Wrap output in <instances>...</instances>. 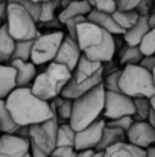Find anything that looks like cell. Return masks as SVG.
I'll list each match as a JSON object with an SVG mask.
<instances>
[{"mask_svg":"<svg viewBox=\"0 0 155 157\" xmlns=\"http://www.w3.org/2000/svg\"><path fill=\"white\" fill-rule=\"evenodd\" d=\"M5 101L18 127L41 124L55 116L50 102L35 96L31 87H17Z\"/></svg>","mask_w":155,"mask_h":157,"instance_id":"6da1fadb","label":"cell"},{"mask_svg":"<svg viewBox=\"0 0 155 157\" xmlns=\"http://www.w3.org/2000/svg\"><path fill=\"white\" fill-rule=\"evenodd\" d=\"M76 41L82 53L93 61L98 63H109L114 59L117 46H116V35L103 31L98 25L85 20L78 26Z\"/></svg>","mask_w":155,"mask_h":157,"instance_id":"7a4b0ae2","label":"cell"},{"mask_svg":"<svg viewBox=\"0 0 155 157\" xmlns=\"http://www.w3.org/2000/svg\"><path fill=\"white\" fill-rule=\"evenodd\" d=\"M103 82V64L88 59L84 53L72 73L70 81L61 92L62 98L67 99H78L79 96L85 95L87 92L93 90L99 84Z\"/></svg>","mask_w":155,"mask_h":157,"instance_id":"3957f363","label":"cell"},{"mask_svg":"<svg viewBox=\"0 0 155 157\" xmlns=\"http://www.w3.org/2000/svg\"><path fill=\"white\" fill-rule=\"evenodd\" d=\"M105 107V87L99 84L93 90L79 96L73 101V111L70 117V125L75 131H81L94 121L99 119Z\"/></svg>","mask_w":155,"mask_h":157,"instance_id":"277c9868","label":"cell"},{"mask_svg":"<svg viewBox=\"0 0 155 157\" xmlns=\"http://www.w3.org/2000/svg\"><path fill=\"white\" fill-rule=\"evenodd\" d=\"M70 78L72 72L67 67L58 63H50L47 64L46 70L37 75L34 84L31 86V90L40 99L50 102L55 98L61 96V92L70 81Z\"/></svg>","mask_w":155,"mask_h":157,"instance_id":"5b68a950","label":"cell"},{"mask_svg":"<svg viewBox=\"0 0 155 157\" xmlns=\"http://www.w3.org/2000/svg\"><path fill=\"white\" fill-rule=\"evenodd\" d=\"M120 92L129 98H152L155 96V86L152 73L142 66H125L119 79Z\"/></svg>","mask_w":155,"mask_h":157,"instance_id":"8992f818","label":"cell"},{"mask_svg":"<svg viewBox=\"0 0 155 157\" xmlns=\"http://www.w3.org/2000/svg\"><path fill=\"white\" fill-rule=\"evenodd\" d=\"M6 28L9 35L15 41H28L35 40L40 35L38 23L34 17L18 3L8 2V17H6Z\"/></svg>","mask_w":155,"mask_h":157,"instance_id":"52a82bcc","label":"cell"},{"mask_svg":"<svg viewBox=\"0 0 155 157\" xmlns=\"http://www.w3.org/2000/svg\"><path fill=\"white\" fill-rule=\"evenodd\" d=\"M64 37H65V34L62 31L40 34L34 40L31 61L35 66H43V64L53 63L56 53L59 51V46H61V43L64 40Z\"/></svg>","mask_w":155,"mask_h":157,"instance_id":"ba28073f","label":"cell"},{"mask_svg":"<svg viewBox=\"0 0 155 157\" xmlns=\"http://www.w3.org/2000/svg\"><path fill=\"white\" fill-rule=\"evenodd\" d=\"M58 117L53 116L49 121L41 124H34L29 127V144L31 147L52 156L56 148V134H58Z\"/></svg>","mask_w":155,"mask_h":157,"instance_id":"9c48e42d","label":"cell"},{"mask_svg":"<svg viewBox=\"0 0 155 157\" xmlns=\"http://www.w3.org/2000/svg\"><path fill=\"white\" fill-rule=\"evenodd\" d=\"M134 114H135V105L132 98L126 96L125 93L105 92L103 116L106 121L119 119L123 116H134Z\"/></svg>","mask_w":155,"mask_h":157,"instance_id":"30bf717a","label":"cell"},{"mask_svg":"<svg viewBox=\"0 0 155 157\" xmlns=\"http://www.w3.org/2000/svg\"><path fill=\"white\" fill-rule=\"evenodd\" d=\"M106 122L103 119H98L88 127H85L81 131H76V139H75V150L79 151H87V150H96L101 139H102L103 130H105Z\"/></svg>","mask_w":155,"mask_h":157,"instance_id":"8fae6325","label":"cell"},{"mask_svg":"<svg viewBox=\"0 0 155 157\" xmlns=\"http://www.w3.org/2000/svg\"><path fill=\"white\" fill-rule=\"evenodd\" d=\"M126 139L129 144L148 150L155 144V128L148 121H134L131 128L126 131Z\"/></svg>","mask_w":155,"mask_h":157,"instance_id":"7c38bea8","label":"cell"},{"mask_svg":"<svg viewBox=\"0 0 155 157\" xmlns=\"http://www.w3.org/2000/svg\"><path fill=\"white\" fill-rule=\"evenodd\" d=\"M81 56H82V51L79 49L78 41H76L75 38H72L70 35L65 34V37H64L61 46H59V51L56 53L53 63H58V64L67 67V69L73 73V70L76 69V66H78V63H79V59H81Z\"/></svg>","mask_w":155,"mask_h":157,"instance_id":"4fadbf2b","label":"cell"},{"mask_svg":"<svg viewBox=\"0 0 155 157\" xmlns=\"http://www.w3.org/2000/svg\"><path fill=\"white\" fill-rule=\"evenodd\" d=\"M0 157H31V144L17 134L0 136Z\"/></svg>","mask_w":155,"mask_h":157,"instance_id":"5bb4252c","label":"cell"},{"mask_svg":"<svg viewBox=\"0 0 155 157\" xmlns=\"http://www.w3.org/2000/svg\"><path fill=\"white\" fill-rule=\"evenodd\" d=\"M15 70V81L17 87H31L37 78V66L32 61H21V59H11L8 63Z\"/></svg>","mask_w":155,"mask_h":157,"instance_id":"9a60e30c","label":"cell"},{"mask_svg":"<svg viewBox=\"0 0 155 157\" xmlns=\"http://www.w3.org/2000/svg\"><path fill=\"white\" fill-rule=\"evenodd\" d=\"M87 20L98 25L99 28H102L103 31L116 35V37H123L125 35V29H122L117 21L114 20L113 14H106V12H99V11H94L91 9V12L87 15Z\"/></svg>","mask_w":155,"mask_h":157,"instance_id":"2e32d148","label":"cell"},{"mask_svg":"<svg viewBox=\"0 0 155 157\" xmlns=\"http://www.w3.org/2000/svg\"><path fill=\"white\" fill-rule=\"evenodd\" d=\"M149 29H151L149 17H140V20L137 21V25L132 26L131 29H128L122 38H123L125 44L140 46V43L143 41V38H145V35L149 32Z\"/></svg>","mask_w":155,"mask_h":157,"instance_id":"e0dca14e","label":"cell"},{"mask_svg":"<svg viewBox=\"0 0 155 157\" xmlns=\"http://www.w3.org/2000/svg\"><path fill=\"white\" fill-rule=\"evenodd\" d=\"M90 12H91V6L88 5L87 0H72L70 5L61 9V12L58 14V18L64 25L67 20L73 17H87Z\"/></svg>","mask_w":155,"mask_h":157,"instance_id":"ac0fdd59","label":"cell"},{"mask_svg":"<svg viewBox=\"0 0 155 157\" xmlns=\"http://www.w3.org/2000/svg\"><path fill=\"white\" fill-rule=\"evenodd\" d=\"M17 89L15 70L9 64H0V99H6Z\"/></svg>","mask_w":155,"mask_h":157,"instance_id":"d6986e66","label":"cell"},{"mask_svg":"<svg viewBox=\"0 0 155 157\" xmlns=\"http://www.w3.org/2000/svg\"><path fill=\"white\" fill-rule=\"evenodd\" d=\"M105 157H146V150L138 148L129 142H120L109 147L105 151Z\"/></svg>","mask_w":155,"mask_h":157,"instance_id":"ffe728a7","label":"cell"},{"mask_svg":"<svg viewBox=\"0 0 155 157\" xmlns=\"http://www.w3.org/2000/svg\"><path fill=\"white\" fill-rule=\"evenodd\" d=\"M120 142H128L126 133L123 130H119V128H113V127H106L105 125L102 139H101V142H99V145H98V148L94 151H106L109 147H113L116 144H120Z\"/></svg>","mask_w":155,"mask_h":157,"instance_id":"44dd1931","label":"cell"},{"mask_svg":"<svg viewBox=\"0 0 155 157\" xmlns=\"http://www.w3.org/2000/svg\"><path fill=\"white\" fill-rule=\"evenodd\" d=\"M15 51V40L9 35L6 23L0 26V64H8Z\"/></svg>","mask_w":155,"mask_h":157,"instance_id":"7402d4cb","label":"cell"},{"mask_svg":"<svg viewBox=\"0 0 155 157\" xmlns=\"http://www.w3.org/2000/svg\"><path fill=\"white\" fill-rule=\"evenodd\" d=\"M117 56H119V64L122 66H138L145 58L138 46H129V44L120 48V51H117Z\"/></svg>","mask_w":155,"mask_h":157,"instance_id":"603a6c76","label":"cell"},{"mask_svg":"<svg viewBox=\"0 0 155 157\" xmlns=\"http://www.w3.org/2000/svg\"><path fill=\"white\" fill-rule=\"evenodd\" d=\"M18 125L15 124L5 99H0V133L3 134H15Z\"/></svg>","mask_w":155,"mask_h":157,"instance_id":"cb8c5ba5","label":"cell"},{"mask_svg":"<svg viewBox=\"0 0 155 157\" xmlns=\"http://www.w3.org/2000/svg\"><path fill=\"white\" fill-rule=\"evenodd\" d=\"M50 107L55 113V116L61 121H68L72 117V111H73V99H67L62 96L55 98L53 101H50Z\"/></svg>","mask_w":155,"mask_h":157,"instance_id":"d4e9b609","label":"cell"},{"mask_svg":"<svg viewBox=\"0 0 155 157\" xmlns=\"http://www.w3.org/2000/svg\"><path fill=\"white\" fill-rule=\"evenodd\" d=\"M75 139H76V131L72 128L70 122L59 124L58 134H56V148H59V147L75 148Z\"/></svg>","mask_w":155,"mask_h":157,"instance_id":"484cf974","label":"cell"},{"mask_svg":"<svg viewBox=\"0 0 155 157\" xmlns=\"http://www.w3.org/2000/svg\"><path fill=\"white\" fill-rule=\"evenodd\" d=\"M113 17H114V20L117 21V25H119L122 29H125V32H126L128 29H131L132 26L137 25V21L140 20L142 15H140L135 9H132V11H116V12L113 14Z\"/></svg>","mask_w":155,"mask_h":157,"instance_id":"4316f807","label":"cell"},{"mask_svg":"<svg viewBox=\"0 0 155 157\" xmlns=\"http://www.w3.org/2000/svg\"><path fill=\"white\" fill-rule=\"evenodd\" d=\"M134 105H135V114L132 116L134 121H148L152 111L151 99L149 98H134Z\"/></svg>","mask_w":155,"mask_h":157,"instance_id":"83f0119b","label":"cell"},{"mask_svg":"<svg viewBox=\"0 0 155 157\" xmlns=\"http://www.w3.org/2000/svg\"><path fill=\"white\" fill-rule=\"evenodd\" d=\"M61 5V0H49V2H44L41 3V12H40V20H38V25H43V23H47L55 20L58 15L55 14L58 6Z\"/></svg>","mask_w":155,"mask_h":157,"instance_id":"f1b7e54d","label":"cell"},{"mask_svg":"<svg viewBox=\"0 0 155 157\" xmlns=\"http://www.w3.org/2000/svg\"><path fill=\"white\" fill-rule=\"evenodd\" d=\"M34 40L28 41H15V51L12 55V59H21V61H31Z\"/></svg>","mask_w":155,"mask_h":157,"instance_id":"f546056e","label":"cell"},{"mask_svg":"<svg viewBox=\"0 0 155 157\" xmlns=\"http://www.w3.org/2000/svg\"><path fill=\"white\" fill-rule=\"evenodd\" d=\"M120 73L122 70L117 69L108 75L103 76V87H105V92H114V93H122L120 92V86H119V79H120Z\"/></svg>","mask_w":155,"mask_h":157,"instance_id":"4dcf8cb0","label":"cell"},{"mask_svg":"<svg viewBox=\"0 0 155 157\" xmlns=\"http://www.w3.org/2000/svg\"><path fill=\"white\" fill-rule=\"evenodd\" d=\"M140 51L145 56H149V55H155V26H152L149 29V32L145 35L143 41L140 43Z\"/></svg>","mask_w":155,"mask_h":157,"instance_id":"1f68e13d","label":"cell"},{"mask_svg":"<svg viewBox=\"0 0 155 157\" xmlns=\"http://www.w3.org/2000/svg\"><path fill=\"white\" fill-rule=\"evenodd\" d=\"M91 9L99 11V12H106V14H114L117 11V3L116 0H87Z\"/></svg>","mask_w":155,"mask_h":157,"instance_id":"d6a6232c","label":"cell"},{"mask_svg":"<svg viewBox=\"0 0 155 157\" xmlns=\"http://www.w3.org/2000/svg\"><path fill=\"white\" fill-rule=\"evenodd\" d=\"M132 124H134V117H132V116H123V117H119V119L106 121V127L119 128V130H123L125 133L131 128Z\"/></svg>","mask_w":155,"mask_h":157,"instance_id":"836d02e7","label":"cell"},{"mask_svg":"<svg viewBox=\"0 0 155 157\" xmlns=\"http://www.w3.org/2000/svg\"><path fill=\"white\" fill-rule=\"evenodd\" d=\"M85 20H87V17H73V18L67 20V21L64 23V28H65V31H67V35H70L72 38L76 40L78 26H79L82 21H85Z\"/></svg>","mask_w":155,"mask_h":157,"instance_id":"e575fe53","label":"cell"},{"mask_svg":"<svg viewBox=\"0 0 155 157\" xmlns=\"http://www.w3.org/2000/svg\"><path fill=\"white\" fill-rule=\"evenodd\" d=\"M154 5H155V0H140V3H138V6H137L135 11H137L142 17H149Z\"/></svg>","mask_w":155,"mask_h":157,"instance_id":"d590c367","label":"cell"},{"mask_svg":"<svg viewBox=\"0 0 155 157\" xmlns=\"http://www.w3.org/2000/svg\"><path fill=\"white\" fill-rule=\"evenodd\" d=\"M53 157H76L78 156V151L72 147H59V148H55V151L52 153Z\"/></svg>","mask_w":155,"mask_h":157,"instance_id":"8d00e7d4","label":"cell"},{"mask_svg":"<svg viewBox=\"0 0 155 157\" xmlns=\"http://www.w3.org/2000/svg\"><path fill=\"white\" fill-rule=\"evenodd\" d=\"M117 3V11H132L137 9L140 0H116Z\"/></svg>","mask_w":155,"mask_h":157,"instance_id":"74e56055","label":"cell"},{"mask_svg":"<svg viewBox=\"0 0 155 157\" xmlns=\"http://www.w3.org/2000/svg\"><path fill=\"white\" fill-rule=\"evenodd\" d=\"M138 66H142L143 69H146V70H149V72H152V70L155 69V55H149V56H145V58L142 59V63H140Z\"/></svg>","mask_w":155,"mask_h":157,"instance_id":"f35d334b","label":"cell"},{"mask_svg":"<svg viewBox=\"0 0 155 157\" xmlns=\"http://www.w3.org/2000/svg\"><path fill=\"white\" fill-rule=\"evenodd\" d=\"M61 26H64V25L59 21V18H58V17H56L55 20H52V21L43 23V25H38V28H44V29H55V31H61Z\"/></svg>","mask_w":155,"mask_h":157,"instance_id":"ab89813d","label":"cell"},{"mask_svg":"<svg viewBox=\"0 0 155 157\" xmlns=\"http://www.w3.org/2000/svg\"><path fill=\"white\" fill-rule=\"evenodd\" d=\"M15 134L20 136V137H23V139H28V140H29V127H18V130H17Z\"/></svg>","mask_w":155,"mask_h":157,"instance_id":"60d3db41","label":"cell"},{"mask_svg":"<svg viewBox=\"0 0 155 157\" xmlns=\"http://www.w3.org/2000/svg\"><path fill=\"white\" fill-rule=\"evenodd\" d=\"M31 157H49V156H47V154H44L43 151H40V150H37V148L31 147Z\"/></svg>","mask_w":155,"mask_h":157,"instance_id":"b9f144b4","label":"cell"},{"mask_svg":"<svg viewBox=\"0 0 155 157\" xmlns=\"http://www.w3.org/2000/svg\"><path fill=\"white\" fill-rule=\"evenodd\" d=\"M94 154V150H87V151H79L76 157H93Z\"/></svg>","mask_w":155,"mask_h":157,"instance_id":"7bdbcfd3","label":"cell"},{"mask_svg":"<svg viewBox=\"0 0 155 157\" xmlns=\"http://www.w3.org/2000/svg\"><path fill=\"white\" fill-rule=\"evenodd\" d=\"M146 157H155V148L154 147H151V148L146 150Z\"/></svg>","mask_w":155,"mask_h":157,"instance_id":"ee69618b","label":"cell"},{"mask_svg":"<svg viewBox=\"0 0 155 157\" xmlns=\"http://www.w3.org/2000/svg\"><path fill=\"white\" fill-rule=\"evenodd\" d=\"M93 157H105V151H94Z\"/></svg>","mask_w":155,"mask_h":157,"instance_id":"f6af8a7d","label":"cell"},{"mask_svg":"<svg viewBox=\"0 0 155 157\" xmlns=\"http://www.w3.org/2000/svg\"><path fill=\"white\" fill-rule=\"evenodd\" d=\"M151 104H152V108L155 110V96H152V98H151Z\"/></svg>","mask_w":155,"mask_h":157,"instance_id":"bcb514c9","label":"cell"},{"mask_svg":"<svg viewBox=\"0 0 155 157\" xmlns=\"http://www.w3.org/2000/svg\"><path fill=\"white\" fill-rule=\"evenodd\" d=\"M31 2H35V3H44V2H49V0H31Z\"/></svg>","mask_w":155,"mask_h":157,"instance_id":"7dc6e473","label":"cell"},{"mask_svg":"<svg viewBox=\"0 0 155 157\" xmlns=\"http://www.w3.org/2000/svg\"><path fill=\"white\" fill-rule=\"evenodd\" d=\"M151 73H152V79H154V86H155V69L151 72Z\"/></svg>","mask_w":155,"mask_h":157,"instance_id":"c3c4849f","label":"cell"},{"mask_svg":"<svg viewBox=\"0 0 155 157\" xmlns=\"http://www.w3.org/2000/svg\"><path fill=\"white\" fill-rule=\"evenodd\" d=\"M151 14H155V5L152 6V11H151Z\"/></svg>","mask_w":155,"mask_h":157,"instance_id":"681fc988","label":"cell"},{"mask_svg":"<svg viewBox=\"0 0 155 157\" xmlns=\"http://www.w3.org/2000/svg\"><path fill=\"white\" fill-rule=\"evenodd\" d=\"M2 2H6V0H0V3H2Z\"/></svg>","mask_w":155,"mask_h":157,"instance_id":"f907efd6","label":"cell"},{"mask_svg":"<svg viewBox=\"0 0 155 157\" xmlns=\"http://www.w3.org/2000/svg\"><path fill=\"white\" fill-rule=\"evenodd\" d=\"M49 157H53V156H49Z\"/></svg>","mask_w":155,"mask_h":157,"instance_id":"816d5d0a","label":"cell"}]
</instances>
